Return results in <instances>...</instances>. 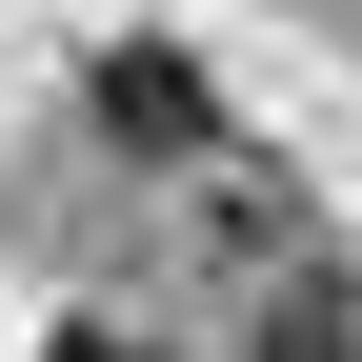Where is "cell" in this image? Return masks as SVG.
Returning <instances> with one entry per match:
<instances>
[{
    "label": "cell",
    "instance_id": "cell-1",
    "mask_svg": "<svg viewBox=\"0 0 362 362\" xmlns=\"http://www.w3.org/2000/svg\"><path fill=\"white\" fill-rule=\"evenodd\" d=\"M262 362H362V282H302L282 322H262Z\"/></svg>",
    "mask_w": 362,
    "mask_h": 362
},
{
    "label": "cell",
    "instance_id": "cell-2",
    "mask_svg": "<svg viewBox=\"0 0 362 362\" xmlns=\"http://www.w3.org/2000/svg\"><path fill=\"white\" fill-rule=\"evenodd\" d=\"M61 362H121V342H61Z\"/></svg>",
    "mask_w": 362,
    "mask_h": 362
}]
</instances>
